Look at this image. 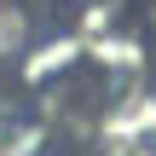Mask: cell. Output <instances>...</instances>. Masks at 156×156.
I'll use <instances>...</instances> for the list:
<instances>
[{
  "label": "cell",
  "instance_id": "1",
  "mask_svg": "<svg viewBox=\"0 0 156 156\" xmlns=\"http://www.w3.org/2000/svg\"><path fill=\"white\" fill-rule=\"evenodd\" d=\"M29 41H35V12L23 0H0V64L23 58Z\"/></svg>",
  "mask_w": 156,
  "mask_h": 156
},
{
  "label": "cell",
  "instance_id": "2",
  "mask_svg": "<svg viewBox=\"0 0 156 156\" xmlns=\"http://www.w3.org/2000/svg\"><path fill=\"white\" fill-rule=\"evenodd\" d=\"M139 29L156 41V0H145V6H139Z\"/></svg>",
  "mask_w": 156,
  "mask_h": 156
}]
</instances>
